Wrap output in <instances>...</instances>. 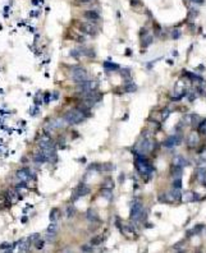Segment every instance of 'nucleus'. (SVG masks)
<instances>
[{"mask_svg": "<svg viewBox=\"0 0 206 253\" xmlns=\"http://www.w3.org/2000/svg\"><path fill=\"white\" fill-rule=\"evenodd\" d=\"M84 118H86V113L82 109L77 107V109H72V110H69L64 115V120L67 122V124H78L84 120Z\"/></svg>", "mask_w": 206, "mask_h": 253, "instance_id": "obj_1", "label": "nucleus"}, {"mask_svg": "<svg viewBox=\"0 0 206 253\" xmlns=\"http://www.w3.org/2000/svg\"><path fill=\"white\" fill-rule=\"evenodd\" d=\"M134 165H136V169L138 170V173L142 176H145V178H149V176L151 175V173L154 171L152 166L143 159V156H137V160L134 161Z\"/></svg>", "mask_w": 206, "mask_h": 253, "instance_id": "obj_2", "label": "nucleus"}, {"mask_svg": "<svg viewBox=\"0 0 206 253\" xmlns=\"http://www.w3.org/2000/svg\"><path fill=\"white\" fill-rule=\"evenodd\" d=\"M152 148H154L152 141L149 139V138H145V139H142L141 142L137 143V146L134 147V154H136L137 156H143V155H146L147 152H150Z\"/></svg>", "mask_w": 206, "mask_h": 253, "instance_id": "obj_3", "label": "nucleus"}, {"mask_svg": "<svg viewBox=\"0 0 206 253\" xmlns=\"http://www.w3.org/2000/svg\"><path fill=\"white\" fill-rule=\"evenodd\" d=\"M72 79L76 83H81L89 79V73L86 72V69H83L82 66H74L72 69Z\"/></svg>", "mask_w": 206, "mask_h": 253, "instance_id": "obj_4", "label": "nucleus"}, {"mask_svg": "<svg viewBox=\"0 0 206 253\" xmlns=\"http://www.w3.org/2000/svg\"><path fill=\"white\" fill-rule=\"evenodd\" d=\"M99 88V82L96 81H84V82H81L78 83V90L83 94H87V92H93V91H97Z\"/></svg>", "mask_w": 206, "mask_h": 253, "instance_id": "obj_5", "label": "nucleus"}, {"mask_svg": "<svg viewBox=\"0 0 206 253\" xmlns=\"http://www.w3.org/2000/svg\"><path fill=\"white\" fill-rule=\"evenodd\" d=\"M100 98H101V95L97 94L96 91H93V92H87V94H84V98H83V101H84L86 106H87V107H91L92 105H95Z\"/></svg>", "mask_w": 206, "mask_h": 253, "instance_id": "obj_6", "label": "nucleus"}, {"mask_svg": "<svg viewBox=\"0 0 206 253\" xmlns=\"http://www.w3.org/2000/svg\"><path fill=\"white\" fill-rule=\"evenodd\" d=\"M17 178H18L19 180H23V182H28L31 179H36V175L33 174L30 169L27 167H23V169H19L18 171H17Z\"/></svg>", "mask_w": 206, "mask_h": 253, "instance_id": "obj_7", "label": "nucleus"}, {"mask_svg": "<svg viewBox=\"0 0 206 253\" xmlns=\"http://www.w3.org/2000/svg\"><path fill=\"white\" fill-rule=\"evenodd\" d=\"M80 28H81L82 32H84L86 35H89V36H96L97 35V26L91 23L90 21L86 22V23H82Z\"/></svg>", "mask_w": 206, "mask_h": 253, "instance_id": "obj_8", "label": "nucleus"}, {"mask_svg": "<svg viewBox=\"0 0 206 253\" xmlns=\"http://www.w3.org/2000/svg\"><path fill=\"white\" fill-rule=\"evenodd\" d=\"M142 211H143V207L142 205L138 201H134L133 203H132V207H131V219L132 220H136V221H138V219L142 214Z\"/></svg>", "mask_w": 206, "mask_h": 253, "instance_id": "obj_9", "label": "nucleus"}, {"mask_svg": "<svg viewBox=\"0 0 206 253\" xmlns=\"http://www.w3.org/2000/svg\"><path fill=\"white\" fill-rule=\"evenodd\" d=\"M89 193H90V187H87V185H84V184H80L73 192L72 201L80 198V197H83V196H87Z\"/></svg>", "mask_w": 206, "mask_h": 253, "instance_id": "obj_10", "label": "nucleus"}, {"mask_svg": "<svg viewBox=\"0 0 206 253\" xmlns=\"http://www.w3.org/2000/svg\"><path fill=\"white\" fill-rule=\"evenodd\" d=\"M165 198L170 202H174V201H181L182 198V192H181V188H173L170 192H168L165 195Z\"/></svg>", "mask_w": 206, "mask_h": 253, "instance_id": "obj_11", "label": "nucleus"}, {"mask_svg": "<svg viewBox=\"0 0 206 253\" xmlns=\"http://www.w3.org/2000/svg\"><path fill=\"white\" fill-rule=\"evenodd\" d=\"M67 124V122L64 120V118H59V119H54V120H51L47 126H46V129L47 131H53V129H59V128H63V126Z\"/></svg>", "mask_w": 206, "mask_h": 253, "instance_id": "obj_12", "label": "nucleus"}, {"mask_svg": "<svg viewBox=\"0 0 206 253\" xmlns=\"http://www.w3.org/2000/svg\"><path fill=\"white\" fill-rule=\"evenodd\" d=\"M181 142H182V138L179 137V136H170L169 138H167V139H165V142H164V146H165V147L171 148V147H174V146H178Z\"/></svg>", "mask_w": 206, "mask_h": 253, "instance_id": "obj_13", "label": "nucleus"}, {"mask_svg": "<svg viewBox=\"0 0 206 253\" xmlns=\"http://www.w3.org/2000/svg\"><path fill=\"white\" fill-rule=\"evenodd\" d=\"M86 216H87L89 221H91V223H100L101 221L99 215H97V212L93 208H89L87 212H86Z\"/></svg>", "mask_w": 206, "mask_h": 253, "instance_id": "obj_14", "label": "nucleus"}, {"mask_svg": "<svg viewBox=\"0 0 206 253\" xmlns=\"http://www.w3.org/2000/svg\"><path fill=\"white\" fill-rule=\"evenodd\" d=\"M181 199H183V202H195V201H199V196H197L195 192L188 191V192L184 193V195H182Z\"/></svg>", "mask_w": 206, "mask_h": 253, "instance_id": "obj_15", "label": "nucleus"}, {"mask_svg": "<svg viewBox=\"0 0 206 253\" xmlns=\"http://www.w3.org/2000/svg\"><path fill=\"white\" fill-rule=\"evenodd\" d=\"M33 161H35L36 164H44V163H47V159L46 156L42 154V151H37V152H35V155H33Z\"/></svg>", "mask_w": 206, "mask_h": 253, "instance_id": "obj_16", "label": "nucleus"}, {"mask_svg": "<svg viewBox=\"0 0 206 253\" xmlns=\"http://www.w3.org/2000/svg\"><path fill=\"white\" fill-rule=\"evenodd\" d=\"M31 242L28 240V238L27 239H21L19 242H18V247H19V251L21 252H28L30 251V247H31Z\"/></svg>", "mask_w": 206, "mask_h": 253, "instance_id": "obj_17", "label": "nucleus"}, {"mask_svg": "<svg viewBox=\"0 0 206 253\" xmlns=\"http://www.w3.org/2000/svg\"><path fill=\"white\" fill-rule=\"evenodd\" d=\"M187 143L190 147H195L197 143H199V136H197V133L192 132L190 133V136H188V139H187Z\"/></svg>", "mask_w": 206, "mask_h": 253, "instance_id": "obj_18", "label": "nucleus"}, {"mask_svg": "<svg viewBox=\"0 0 206 253\" xmlns=\"http://www.w3.org/2000/svg\"><path fill=\"white\" fill-rule=\"evenodd\" d=\"M84 17L89 21H100V14L95 10H87L84 12Z\"/></svg>", "mask_w": 206, "mask_h": 253, "instance_id": "obj_19", "label": "nucleus"}, {"mask_svg": "<svg viewBox=\"0 0 206 253\" xmlns=\"http://www.w3.org/2000/svg\"><path fill=\"white\" fill-rule=\"evenodd\" d=\"M196 176H197V180H199L200 183H205V182H206V169H205V167L197 169Z\"/></svg>", "mask_w": 206, "mask_h": 253, "instance_id": "obj_20", "label": "nucleus"}, {"mask_svg": "<svg viewBox=\"0 0 206 253\" xmlns=\"http://www.w3.org/2000/svg\"><path fill=\"white\" fill-rule=\"evenodd\" d=\"M188 163L186 161V159L183 156H175L173 159V166H179V167H184Z\"/></svg>", "mask_w": 206, "mask_h": 253, "instance_id": "obj_21", "label": "nucleus"}, {"mask_svg": "<svg viewBox=\"0 0 206 253\" xmlns=\"http://www.w3.org/2000/svg\"><path fill=\"white\" fill-rule=\"evenodd\" d=\"M104 68H105L106 72H115V70H119V69H121V66H119L118 64H115V63L105 62V63H104Z\"/></svg>", "mask_w": 206, "mask_h": 253, "instance_id": "obj_22", "label": "nucleus"}, {"mask_svg": "<svg viewBox=\"0 0 206 253\" xmlns=\"http://www.w3.org/2000/svg\"><path fill=\"white\" fill-rule=\"evenodd\" d=\"M59 230V224L56 221L54 223H51L49 226H47V229H46V234H50V235H55Z\"/></svg>", "mask_w": 206, "mask_h": 253, "instance_id": "obj_23", "label": "nucleus"}, {"mask_svg": "<svg viewBox=\"0 0 206 253\" xmlns=\"http://www.w3.org/2000/svg\"><path fill=\"white\" fill-rule=\"evenodd\" d=\"M60 217V211H59V208H53L50 211V215H49V219L51 223L54 221H58V219Z\"/></svg>", "mask_w": 206, "mask_h": 253, "instance_id": "obj_24", "label": "nucleus"}, {"mask_svg": "<svg viewBox=\"0 0 206 253\" xmlns=\"http://www.w3.org/2000/svg\"><path fill=\"white\" fill-rule=\"evenodd\" d=\"M119 73L124 79H131V69L130 68H121L119 69Z\"/></svg>", "mask_w": 206, "mask_h": 253, "instance_id": "obj_25", "label": "nucleus"}, {"mask_svg": "<svg viewBox=\"0 0 206 253\" xmlns=\"http://www.w3.org/2000/svg\"><path fill=\"white\" fill-rule=\"evenodd\" d=\"M101 196L104 197L105 199H108V201H111L113 199V193H111V189H106V188H104L101 191Z\"/></svg>", "mask_w": 206, "mask_h": 253, "instance_id": "obj_26", "label": "nucleus"}, {"mask_svg": "<svg viewBox=\"0 0 206 253\" xmlns=\"http://www.w3.org/2000/svg\"><path fill=\"white\" fill-rule=\"evenodd\" d=\"M152 36L151 35H146V36H143L142 37V42H141V44H142V46L143 47H147L150 44H151V42H152Z\"/></svg>", "mask_w": 206, "mask_h": 253, "instance_id": "obj_27", "label": "nucleus"}, {"mask_svg": "<svg viewBox=\"0 0 206 253\" xmlns=\"http://www.w3.org/2000/svg\"><path fill=\"white\" fill-rule=\"evenodd\" d=\"M183 167H179V166H174L173 167V171H171V175L175 176V178H181L182 174H183Z\"/></svg>", "mask_w": 206, "mask_h": 253, "instance_id": "obj_28", "label": "nucleus"}, {"mask_svg": "<svg viewBox=\"0 0 206 253\" xmlns=\"http://www.w3.org/2000/svg\"><path fill=\"white\" fill-rule=\"evenodd\" d=\"M102 188H106V189H113L114 188V182L113 179H110V178H106L104 184H102Z\"/></svg>", "mask_w": 206, "mask_h": 253, "instance_id": "obj_29", "label": "nucleus"}, {"mask_svg": "<svg viewBox=\"0 0 206 253\" xmlns=\"http://www.w3.org/2000/svg\"><path fill=\"white\" fill-rule=\"evenodd\" d=\"M114 169H115V166L111 163H105V164L101 165V170L102 171H111V170H114Z\"/></svg>", "mask_w": 206, "mask_h": 253, "instance_id": "obj_30", "label": "nucleus"}, {"mask_svg": "<svg viewBox=\"0 0 206 253\" xmlns=\"http://www.w3.org/2000/svg\"><path fill=\"white\" fill-rule=\"evenodd\" d=\"M89 171H92V170H96V171H101V164H97V163H92L89 165L87 167Z\"/></svg>", "mask_w": 206, "mask_h": 253, "instance_id": "obj_31", "label": "nucleus"}, {"mask_svg": "<svg viewBox=\"0 0 206 253\" xmlns=\"http://www.w3.org/2000/svg\"><path fill=\"white\" fill-rule=\"evenodd\" d=\"M124 91L126 92H136L137 91V86L134 83H128L124 86Z\"/></svg>", "mask_w": 206, "mask_h": 253, "instance_id": "obj_32", "label": "nucleus"}, {"mask_svg": "<svg viewBox=\"0 0 206 253\" xmlns=\"http://www.w3.org/2000/svg\"><path fill=\"white\" fill-rule=\"evenodd\" d=\"M199 132L202 134V136L206 137V119L200 123V125H199Z\"/></svg>", "mask_w": 206, "mask_h": 253, "instance_id": "obj_33", "label": "nucleus"}, {"mask_svg": "<svg viewBox=\"0 0 206 253\" xmlns=\"http://www.w3.org/2000/svg\"><path fill=\"white\" fill-rule=\"evenodd\" d=\"M102 240H104V237H95V238H92L91 239V244L92 246H100V244L102 243Z\"/></svg>", "mask_w": 206, "mask_h": 253, "instance_id": "obj_34", "label": "nucleus"}, {"mask_svg": "<svg viewBox=\"0 0 206 253\" xmlns=\"http://www.w3.org/2000/svg\"><path fill=\"white\" fill-rule=\"evenodd\" d=\"M71 56H72V58H74V59H78V58H81V56H82V54H81V51H80V47L71 50Z\"/></svg>", "mask_w": 206, "mask_h": 253, "instance_id": "obj_35", "label": "nucleus"}, {"mask_svg": "<svg viewBox=\"0 0 206 253\" xmlns=\"http://www.w3.org/2000/svg\"><path fill=\"white\" fill-rule=\"evenodd\" d=\"M76 214V207L74 206H68L67 207V217H72Z\"/></svg>", "mask_w": 206, "mask_h": 253, "instance_id": "obj_36", "label": "nucleus"}, {"mask_svg": "<svg viewBox=\"0 0 206 253\" xmlns=\"http://www.w3.org/2000/svg\"><path fill=\"white\" fill-rule=\"evenodd\" d=\"M44 246H45V240H42V239H40V238L35 242V247H36V249H42V248H44Z\"/></svg>", "mask_w": 206, "mask_h": 253, "instance_id": "obj_37", "label": "nucleus"}, {"mask_svg": "<svg viewBox=\"0 0 206 253\" xmlns=\"http://www.w3.org/2000/svg\"><path fill=\"white\" fill-rule=\"evenodd\" d=\"M169 114H170V110L167 107V109H164V110L161 111V120H167L168 119V116H169Z\"/></svg>", "mask_w": 206, "mask_h": 253, "instance_id": "obj_38", "label": "nucleus"}, {"mask_svg": "<svg viewBox=\"0 0 206 253\" xmlns=\"http://www.w3.org/2000/svg\"><path fill=\"white\" fill-rule=\"evenodd\" d=\"M199 92H200L201 95H206V83H205L204 81L201 82V84L199 86Z\"/></svg>", "mask_w": 206, "mask_h": 253, "instance_id": "obj_39", "label": "nucleus"}, {"mask_svg": "<svg viewBox=\"0 0 206 253\" xmlns=\"http://www.w3.org/2000/svg\"><path fill=\"white\" fill-rule=\"evenodd\" d=\"M173 187H174V188H182V180H181V178H175V179H174Z\"/></svg>", "mask_w": 206, "mask_h": 253, "instance_id": "obj_40", "label": "nucleus"}, {"mask_svg": "<svg viewBox=\"0 0 206 253\" xmlns=\"http://www.w3.org/2000/svg\"><path fill=\"white\" fill-rule=\"evenodd\" d=\"M40 238V234L39 233H35V234H32V235H30V237H28V240L31 242V243H35L37 239Z\"/></svg>", "mask_w": 206, "mask_h": 253, "instance_id": "obj_41", "label": "nucleus"}, {"mask_svg": "<svg viewBox=\"0 0 206 253\" xmlns=\"http://www.w3.org/2000/svg\"><path fill=\"white\" fill-rule=\"evenodd\" d=\"M179 37H181V31H179V30H174L173 32H171V38L177 40V38H179Z\"/></svg>", "mask_w": 206, "mask_h": 253, "instance_id": "obj_42", "label": "nucleus"}, {"mask_svg": "<svg viewBox=\"0 0 206 253\" xmlns=\"http://www.w3.org/2000/svg\"><path fill=\"white\" fill-rule=\"evenodd\" d=\"M39 111H40V109H39V106H33V107H32V110L30 111V114H31V115H33V116H35V115H37V114H39Z\"/></svg>", "mask_w": 206, "mask_h": 253, "instance_id": "obj_43", "label": "nucleus"}, {"mask_svg": "<svg viewBox=\"0 0 206 253\" xmlns=\"http://www.w3.org/2000/svg\"><path fill=\"white\" fill-rule=\"evenodd\" d=\"M200 163H206V150L202 151L200 155Z\"/></svg>", "mask_w": 206, "mask_h": 253, "instance_id": "obj_44", "label": "nucleus"}, {"mask_svg": "<svg viewBox=\"0 0 206 253\" xmlns=\"http://www.w3.org/2000/svg\"><path fill=\"white\" fill-rule=\"evenodd\" d=\"M50 100H51V95L49 94V92H46L45 96H44V102H45V104H49Z\"/></svg>", "mask_w": 206, "mask_h": 253, "instance_id": "obj_45", "label": "nucleus"}, {"mask_svg": "<svg viewBox=\"0 0 206 253\" xmlns=\"http://www.w3.org/2000/svg\"><path fill=\"white\" fill-rule=\"evenodd\" d=\"M8 247H9V243H8V242H3L2 244H0V249H2V251H6Z\"/></svg>", "mask_w": 206, "mask_h": 253, "instance_id": "obj_46", "label": "nucleus"}, {"mask_svg": "<svg viewBox=\"0 0 206 253\" xmlns=\"http://www.w3.org/2000/svg\"><path fill=\"white\" fill-rule=\"evenodd\" d=\"M82 251H86V252H92V244H86V246H82Z\"/></svg>", "mask_w": 206, "mask_h": 253, "instance_id": "obj_47", "label": "nucleus"}, {"mask_svg": "<svg viewBox=\"0 0 206 253\" xmlns=\"http://www.w3.org/2000/svg\"><path fill=\"white\" fill-rule=\"evenodd\" d=\"M40 15V12L39 10H32L30 13V17H32V18H37V17Z\"/></svg>", "mask_w": 206, "mask_h": 253, "instance_id": "obj_48", "label": "nucleus"}, {"mask_svg": "<svg viewBox=\"0 0 206 253\" xmlns=\"http://www.w3.org/2000/svg\"><path fill=\"white\" fill-rule=\"evenodd\" d=\"M186 124H191L192 123V115H187L186 118H184V120H183Z\"/></svg>", "mask_w": 206, "mask_h": 253, "instance_id": "obj_49", "label": "nucleus"}, {"mask_svg": "<svg viewBox=\"0 0 206 253\" xmlns=\"http://www.w3.org/2000/svg\"><path fill=\"white\" fill-rule=\"evenodd\" d=\"M199 122H200V118L197 115H192V123L191 124H197Z\"/></svg>", "mask_w": 206, "mask_h": 253, "instance_id": "obj_50", "label": "nucleus"}, {"mask_svg": "<svg viewBox=\"0 0 206 253\" xmlns=\"http://www.w3.org/2000/svg\"><path fill=\"white\" fill-rule=\"evenodd\" d=\"M58 97H59V94H58V92H54V94L51 95V100H58Z\"/></svg>", "mask_w": 206, "mask_h": 253, "instance_id": "obj_51", "label": "nucleus"}, {"mask_svg": "<svg viewBox=\"0 0 206 253\" xmlns=\"http://www.w3.org/2000/svg\"><path fill=\"white\" fill-rule=\"evenodd\" d=\"M195 98H196V96H195L193 94H190V95H188V100H190V101H195Z\"/></svg>", "mask_w": 206, "mask_h": 253, "instance_id": "obj_52", "label": "nucleus"}, {"mask_svg": "<svg viewBox=\"0 0 206 253\" xmlns=\"http://www.w3.org/2000/svg\"><path fill=\"white\" fill-rule=\"evenodd\" d=\"M27 221H28V219H27V217H26V216H24V217H22V223H23V224H26V223H27Z\"/></svg>", "mask_w": 206, "mask_h": 253, "instance_id": "obj_53", "label": "nucleus"}, {"mask_svg": "<svg viewBox=\"0 0 206 253\" xmlns=\"http://www.w3.org/2000/svg\"><path fill=\"white\" fill-rule=\"evenodd\" d=\"M32 4L33 5H39V0H32Z\"/></svg>", "mask_w": 206, "mask_h": 253, "instance_id": "obj_54", "label": "nucleus"}, {"mask_svg": "<svg viewBox=\"0 0 206 253\" xmlns=\"http://www.w3.org/2000/svg\"><path fill=\"white\" fill-rule=\"evenodd\" d=\"M80 3H89V2H91V0H78Z\"/></svg>", "mask_w": 206, "mask_h": 253, "instance_id": "obj_55", "label": "nucleus"}, {"mask_svg": "<svg viewBox=\"0 0 206 253\" xmlns=\"http://www.w3.org/2000/svg\"><path fill=\"white\" fill-rule=\"evenodd\" d=\"M0 30H2V24H0Z\"/></svg>", "mask_w": 206, "mask_h": 253, "instance_id": "obj_56", "label": "nucleus"}]
</instances>
